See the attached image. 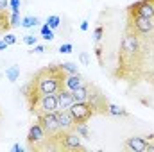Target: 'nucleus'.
Returning a JSON list of instances; mask_svg holds the SVG:
<instances>
[{
  "label": "nucleus",
  "mask_w": 154,
  "mask_h": 152,
  "mask_svg": "<svg viewBox=\"0 0 154 152\" xmlns=\"http://www.w3.org/2000/svg\"><path fill=\"white\" fill-rule=\"evenodd\" d=\"M68 111H70V114H72V118H74L75 123H86L91 116H95V114L99 113L97 111V106L93 102H88V100L75 102Z\"/></svg>",
  "instance_id": "obj_1"
},
{
  "label": "nucleus",
  "mask_w": 154,
  "mask_h": 152,
  "mask_svg": "<svg viewBox=\"0 0 154 152\" xmlns=\"http://www.w3.org/2000/svg\"><path fill=\"white\" fill-rule=\"evenodd\" d=\"M36 122L43 127V131L47 132V136L50 140H54L57 134H61V129H59V120H57V111L54 113H43L36 116Z\"/></svg>",
  "instance_id": "obj_2"
},
{
  "label": "nucleus",
  "mask_w": 154,
  "mask_h": 152,
  "mask_svg": "<svg viewBox=\"0 0 154 152\" xmlns=\"http://www.w3.org/2000/svg\"><path fill=\"white\" fill-rule=\"evenodd\" d=\"M81 140H82V138L77 134L75 131H68V132H61V134H57L52 141H57L59 147L65 149V150H84L86 147L82 145Z\"/></svg>",
  "instance_id": "obj_3"
},
{
  "label": "nucleus",
  "mask_w": 154,
  "mask_h": 152,
  "mask_svg": "<svg viewBox=\"0 0 154 152\" xmlns=\"http://www.w3.org/2000/svg\"><path fill=\"white\" fill-rule=\"evenodd\" d=\"M57 111V93H48V95H41L36 104L31 108V113H34L36 116L43 113H54Z\"/></svg>",
  "instance_id": "obj_4"
},
{
  "label": "nucleus",
  "mask_w": 154,
  "mask_h": 152,
  "mask_svg": "<svg viewBox=\"0 0 154 152\" xmlns=\"http://www.w3.org/2000/svg\"><path fill=\"white\" fill-rule=\"evenodd\" d=\"M129 29L134 34H149L154 31V20L136 16V14H129Z\"/></svg>",
  "instance_id": "obj_5"
},
{
  "label": "nucleus",
  "mask_w": 154,
  "mask_h": 152,
  "mask_svg": "<svg viewBox=\"0 0 154 152\" xmlns=\"http://www.w3.org/2000/svg\"><path fill=\"white\" fill-rule=\"evenodd\" d=\"M127 13L154 20V4H152V0H136L134 4H131L127 7Z\"/></svg>",
  "instance_id": "obj_6"
},
{
  "label": "nucleus",
  "mask_w": 154,
  "mask_h": 152,
  "mask_svg": "<svg viewBox=\"0 0 154 152\" xmlns=\"http://www.w3.org/2000/svg\"><path fill=\"white\" fill-rule=\"evenodd\" d=\"M122 54L124 56H129V57H134L138 52H140V39H138V34L134 32H127L124 39H122V47H120Z\"/></svg>",
  "instance_id": "obj_7"
},
{
  "label": "nucleus",
  "mask_w": 154,
  "mask_h": 152,
  "mask_svg": "<svg viewBox=\"0 0 154 152\" xmlns=\"http://www.w3.org/2000/svg\"><path fill=\"white\" fill-rule=\"evenodd\" d=\"M45 141H47V132L43 131V127L39 125L38 122L32 123L29 127V132H27V143H29V147L31 149H38L39 145L45 143Z\"/></svg>",
  "instance_id": "obj_8"
},
{
  "label": "nucleus",
  "mask_w": 154,
  "mask_h": 152,
  "mask_svg": "<svg viewBox=\"0 0 154 152\" xmlns=\"http://www.w3.org/2000/svg\"><path fill=\"white\" fill-rule=\"evenodd\" d=\"M74 104H75V99H74L72 91H68L65 88L57 91V111H68Z\"/></svg>",
  "instance_id": "obj_9"
},
{
  "label": "nucleus",
  "mask_w": 154,
  "mask_h": 152,
  "mask_svg": "<svg viewBox=\"0 0 154 152\" xmlns=\"http://www.w3.org/2000/svg\"><path fill=\"white\" fill-rule=\"evenodd\" d=\"M124 149L131 152H147V138L145 136H133L127 138L124 143Z\"/></svg>",
  "instance_id": "obj_10"
},
{
  "label": "nucleus",
  "mask_w": 154,
  "mask_h": 152,
  "mask_svg": "<svg viewBox=\"0 0 154 152\" xmlns=\"http://www.w3.org/2000/svg\"><path fill=\"white\" fill-rule=\"evenodd\" d=\"M57 120H59V129H61V132L74 131L75 122H74V118H72L70 111H57Z\"/></svg>",
  "instance_id": "obj_11"
},
{
  "label": "nucleus",
  "mask_w": 154,
  "mask_h": 152,
  "mask_svg": "<svg viewBox=\"0 0 154 152\" xmlns=\"http://www.w3.org/2000/svg\"><path fill=\"white\" fill-rule=\"evenodd\" d=\"M84 82H82V75L81 74H66L65 77V81H63V86H65V90H68V91H75L79 86H82Z\"/></svg>",
  "instance_id": "obj_12"
},
{
  "label": "nucleus",
  "mask_w": 154,
  "mask_h": 152,
  "mask_svg": "<svg viewBox=\"0 0 154 152\" xmlns=\"http://www.w3.org/2000/svg\"><path fill=\"white\" fill-rule=\"evenodd\" d=\"M106 114L108 116H129V111L118 104H113V102H108V108H106Z\"/></svg>",
  "instance_id": "obj_13"
},
{
  "label": "nucleus",
  "mask_w": 154,
  "mask_h": 152,
  "mask_svg": "<svg viewBox=\"0 0 154 152\" xmlns=\"http://www.w3.org/2000/svg\"><path fill=\"white\" fill-rule=\"evenodd\" d=\"M74 131H75L82 140H91V132H90V129H88V125H86V123H75Z\"/></svg>",
  "instance_id": "obj_14"
},
{
  "label": "nucleus",
  "mask_w": 154,
  "mask_h": 152,
  "mask_svg": "<svg viewBox=\"0 0 154 152\" xmlns=\"http://www.w3.org/2000/svg\"><path fill=\"white\" fill-rule=\"evenodd\" d=\"M5 77H7V81L16 82V81H18V77H20V66H18V65L9 66V68L5 70Z\"/></svg>",
  "instance_id": "obj_15"
},
{
  "label": "nucleus",
  "mask_w": 154,
  "mask_h": 152,
  "mask_svg": "<svg viewBox=\"0 0 154 152\" xmlns=\"http://www.w3.org/2000/svg\"><path fill=\"white\" fill-rule=\"evenodd\" d=\"M39 32H41V38L45 39V41H52V39L56 38V36H54V29H50L48 23H43Z\"/></svg>",
  "instance_id": "obj_16"
},
{
  "label": "nucleus",
  "mask_w": 154,
  "mask_h": 152,
  "mask_svg": "<svg viewBox=\"0 0 154 152\" xmlns=\"http://www.w3.org/2000/svg\"><path fill=\"white\" fill-rule=\"evenodd\" d=\"M38 23H39V18H38V16H23V18H22V27H25V29L36 27Z\"/></svg>",
  "instance_id": "obj_17"
},
{
  "label": "nucleus",
  "mask_w": 154,
  "mask_h": 152,
  "mask_svg": "<svg viewBox=\"0 0 154 152\" xmlns=\"http://www.w3.org/2000/svg\"><path fill=\"white\" fill-rule=\"evenodd\" d=\"M59 66H61V70H63L65 74H79V68H77L75 63H70V61H66V63H61Z\"/></svg>",
  "instance_id": "obj_18"
},
{
  "label": "nucleus",
  "mask_w": 154,
  "mask_h": 152,
  "mask_svg": "<svg viewBox=\"0 0 154 152\" xmlns=\"http://www.w3.org/2000/svg\"><path fill=\"white\" fill-rule=\"evenodd\" d=\"M47 23H48L50 29H57V27L61 25V18H59L57 14H50V16L47 18Z\"/></svg>",
  "instance_id": "obj_19"
},
{
  "label": "nucleus",
  "mask_w": 154,
  "mask_h": 152,
  "mask_svg": "<svg viewBox=\"0 0 154 152\" xmlns=\"http://www.w3.org/2000/svg\"><path fill=\"white\" fill-rule=\"evenodd\" d=\"M9 23H11V27H20V25H22L20 13H11V16H9Z\"/></svg>",
  "instance_id": "obj_20"
},
{
  "label": "nucleus",
  "mask_w": 154,
  "mask_h": 152,
  "mask_svg": "<svg viewBox=\"0 0 154 152\" xmlns=\"http://www.w3.org/2000/svg\"><path fill=\"white\" fill-rule=\"evenodd\" d=\"M102 36H104V27H102V25H97L95 31H93V39H95V43H100V41H102Z\"/></svg>",
  "instance_id": "obj_21"
},
{
  "label": "nucleus",
  "mask_w": 154,
  "mask_h": 152,
  "mask_svg": "<svg viewBox=\"0 0 154 152\" xmlns=\"http://www.w3.org/2000/svg\"><path fill=\"white\" fill-rule=\"evenodd\" d=\"M20 5H22L20 0H9V9H11V13H20Z\"/></svg>",
  "instance_id": "obj_22"
},
{
  "label": "nucleus",
  "mask_w": 154,
  "mask_h": 152,
  "mask_svg": "<svg viewBox=\"0 0 154 152\" xmlns=\"http://www.w3.org/2000/svg\"><path fill=\"white\" fill-rule=\"evenodd\" d=\"M59 52H61V54H70V52H74V45H72V43H63V45L59 47Z\"/></svg>",
  "instance_id": "obj_23"
},
{
  "label": "nucleus",
  "mask_w": 154,
  "mask_h": 152,
  "mask_svg": "<svg viewBox=\"0 0 154 152\" xmlns=\"http://www.w3.org/2000/svg\"><path fill=\"white\" fill-rule=\"evenodd\" d=\"M2 39H4V41H5L7 45H14V43L18 41V39H16V36H14V34H11V32H5Z\"/></svg>",
  "instance_id": "obj_24"
},
{
  "label": "nucleus",
  "mask_w": 154,
  "mask_h": 152,
  "mask_svg": "<svg viewBox=\"0 0 154 152\" xmlns=\"http://www.w3.org/2000/svg\"><path fill=\"white\" fill-rule=\"evenodd\" d=\"M36 41H38V38H36V36H32V34L23 36V43H25V45H29V47H34V45H36Z\"/></svg>",
  "instance_id": "obj_25"
},
{
  "label": "nucleus",
  "mask_w": 154,
  "mask_h": 152,
  "mask_svg": "<svg viewBox=\"0 0 154 152\" xmlns=\"http://www.w3.org/2000/svg\"><path fill=\"white\" fill-rule=\"evenodd\" d=\"M145 138H147V150L154 152V134H149V136H145Z\"/></svg>",
  "instance_id": "obj_26"
},
{
  "label": "nucleus",
  "mask_w": 154,
  "mask_h": 152,
  "mask_svg": "<svg viewBox=\"0 0 154 152\" xmlns=\"http://www.w3.org/2000/svg\"><path fill=\"white\" fill-rule=\"evenodd\" d=\"M79 61H81L84 66L90 65V57H88V54H86V52H81V54H79Z\"/></svg>",
  "instance_id": "obj_27"
},
{
  "label": "nucleus",
  "mask_w": 154,
  "mask_h": 152,
  "mask_svg": "<svg viewBox=\"0 0 154 152\" xmlns=\"http://www.w3.org/2000/svg\"><path fill=\"white\" fill-rule=\"evenodd\" d=\"M9 9V0H0V13H5Z\"/></svg>",
  "instance_id": "obj_28"
},
{
  "label": "nucleus",
  "mask_w": 154,
  "mask_h": 152,
  "mask_svg": "<svg viewBox=\"0 0 154 152\" xmlns=\"http://www.w3.org/2000/svg\"><path fill=\"white\" fill-rule=\"evenodd\" d=\"M79 27H81V31H82V32H86V31L90 29V22H88V20H82Z\"/></svg>",
  "instance_id": "obj_29"
},
{
  "label": "nucleus",
  "mask_w": 154,
  "mask_h": 152,
  "mask_svg": "<svg viewBox=\"0 0 154 152\" xmlns=\"http://www.w3.org/2000/svg\"><path fill=\"white\" fill-rule=\"evenodd\" d=\"M47 48L43 47V45H34V48H32V52H36V54H43Z\"/></svg>",
  "instance_id": "obj_30"
},
{
  "label": "nucleus",
  "mask_w": 154,
  "mask_h": 152,
  "mask_svg": "<svg viewBox=\"0 0 154 152\" xmlns=\"http://www.w3.org/2000/svg\"><path fill=\"white\" fill-rule=\"evenodd\" d=\"M23 149H22V145L20 143H14L13 147H11V152H22Z\"/></svg>",
  "instance_id": "obj_31"
},
{
  "label": "nucleus",
  "mask_w": 154,
  "mask_h": 152,
  "mask_svg": "<svg viewBox=\"0 0 154 152\" xmlns=\"http://www.w3.org/2000/svg\"><path fill=\"white\" fill-rule=\"evenodd\" d=\"M7 47H9V45H7V43H5L4 39H0V50H5Z\"/></svg>",
  "instance_id": "obj_32"
},
{
  "label": "nucleus",
  "mask_w": 154,
  "mask_h": 152,
  "mask_svg": "<svg viewBox=\"0 0 154 152\" xmlns=\"http://www.w3.org/2000/svg\"><path fill=\"white\" fill-rule=\"evenodd\" d=\"M0 77H2V72H0Z\"/></svg>",
  "instance_id": "obj_33"
},
{
  "label": "nucleus",
  "mask_w": 154,
  "mask_h": 152,
  "mask_svg": "<svg viewBox=\"0 0 154 152\" xmlns=\"http://www.w3.org/2000/svg\"><path fill=\"white\" fill-rule=\"evenodd\" d=\"M152 4H154V0H152Z\"/></svg>",
  "instance_id": "obj_34"
}]
</instances>
